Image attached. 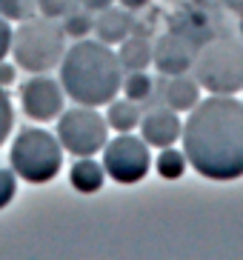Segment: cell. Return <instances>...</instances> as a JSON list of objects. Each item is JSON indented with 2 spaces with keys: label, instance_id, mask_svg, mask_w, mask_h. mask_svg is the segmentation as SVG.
I'll use <instances>...</instances> for the list:
<instances>
[{
  "label": "cell",
  "instance_id": "25",
  "mask_svg": "<svg viewBox=\"0 0 243 260\" xmlns=\"http://www.w3.org/2000/svg\"><path fill=\"white\" fill-rule=\"evenodd\" d=\"M83 9H89V12H100V9H106V6H112L114 0H77Z\"/></svg>",
  "mask_w": 243,
  "mask_h": 260
},
{
  "label": "cell",
  "instance_id": "14",
  "mask_svg": "<svg viewBox=\"0 0 243 260\" xmlns=\"http://www.w3.org/2000/svg\"><path fill=\"white\" fill-rule=\"evenodd\" d=\"M69 180L80 194H95L103 189L106 169H103V163H95L92 157H77V163H72V169H69Z\"/></svg>",
  "mask_w": 243,
  "mask_h": 260
},
{
  "label": "cell",
  "instance_id": "6",
  "mask_svg": "<svg viewBox=\"0 0 243 260\" xmlns=\"http://www.w3.org/2000/svg\"><path fill=\"white\" fill-rule=\"evenodd\" d=\"M57 140L75 157H95L109 140V123L95 106H80L57 115Z\"/></svg>",
  "mask_w": 243,
  "mask_h": 260
},
{
  "label": "cell",
  "instance_id": "5",
  "mask_svg": "<svg viewBox=\"0 0 243 260\" xmlns=\"http://www.w3.org/2000/svg\"><path fill=\"white\" fill-rule=\"evenodd\" d=\"M9 160H12V172L26 183H49L63 166V146L46 129L29 126L17 132Z\"/></svg>",
  "mask_w": 243,
  "mask_h": 260
},
{
  "label": "cell",
  "instance_id": "10",
  "mask_svg": "<svg viewBox=\"0 0 243 260\" xmlns=\"http://www.w3.org/2000/svg\"><path fill=\"white\" fill-rule=\"evenodd\" d=\"M183 135V123L177 117L175 109L169 106H152L140 117V138L149 146H158V149H166V146H175Z\"/></svg>",
  "mask_w": 243,
  "mask_h": 260
},
{
  "label": "cell",
  "instance_id": "13",
  "mask_svg": "<svg viewBox=\"0 0 243 260\" xmlns=\"http://www.w3.org/2000/svg\"><path fill=\"white\" fill-rule=\"evenodd\" d=\"M117 60H120L123 75L126 72H146L152 66V40L143 35H129L117 49Z\"/></svg>",
  "mask_w": 243,
  "mask_h": 260
},
{
  "label": "cell",
  "instance_id": "17",
  "mask_svg": "<svg viewBox=\"0 0 243 260\" xmlns=\"http://www.w3.org/2000/svg\"><path fill=\"white\" fill-rule=\"evenodd\" d=\"M186 166H189V160H186V152H177V149H172V146L160 149L158 160H155L158 175L166 177V180H177V177H183Z\"/></svg>",
  "mask_w": 243,
  "mask_h": 260
},
{
  "label": "cell",
  "instance_id": "11",
  "mask_svg": "<svg viewBox=\"0 0 243 260\" xmlns=\"http://www.w3.org/2000/svg\"><path fill=\"white\" fill-rule=\"evenodd\" d=\"M132 26H135V17H132L129 9H123V6H106V9H100L98 17H95V35L106 46L123 43L132 35Z\"/></svg>",
  "mask_w": 243,
  "mask_h": 260
},
{
  "label": "cell",
  "instance_id": "12",
  "mask_svg": "<svg viewBox=\"0 0 243 260\" xmlns=\"http://www.w3.org/2000/svg\"><path fill=\"white\" fill-rule=\"evenodd\" d=\"M163 100H166L169 109H175L177 115L180 112H192V109L200 103V83L192 75H172L169 83L163 86Z\"/></svg>",
  "mask_w": 243,
  "mask_h": 260
},
{
  "label": "cell",
  "instance_id": "4",
  "mask_svg": "<svg viewBox=\"0 0 243 260\" xmlns=\"http://www.w3.org/2000/svg\"><path fill=\"white\" fill-rule=\"evenodd\" d=\"M192 77L212 94L243 92V40L209 38L195 54Z\"/></svg>",
  "mask_w": 243,
  "mask_h": 260
},
{
  "label": "cell",
  "instance_id": "19",
  "mask_svg": "<svg viewBox=\"0 0 243 260\" xmlns=\"http://www.w3.org/2000/svg\"><path fill=\"white\" fill-rule=\"evenodd\" d=\"M38 9V0H0V15L6 20H26Z\"/></svg>",
  "mask_w": 243,
  "mask_h": 260
},
{
  "label": "cell",
  "instance_id": "26",
  "mask_svg": "<svg viewBox=\"0 0 243 260\" xmlns=\"http://www.w3.org/2000/svg\"><path fill=\"white\" fill-rule=\"evenodd\" d=\"M123 9H129V12H140V9L149 6V0H117Z\"/></svg>",
  "mask_w": 243,
  "mask_h": 260
},
{
  "label": "cell",
  "instance_id": "8",
  "mask_svg": "<svg viewBox=\"0 0 243 260\" xmlns=\"http://www.w3.org/2000/svg\"><path fill=\"white\" fill-rule=\"evenodd\" d=\"M63 83H57L49 75H32L20 86V103L26 117L32 120H54L63 112Z\"/></svg>",
  "mask_w": 243,
  "mask_h": 260
},
{
  "label": "cell",
  "instance_id": "22",
  "mask_svg": "<svg viewBox=\"0 0 243 260\" xmlns=\"http://www.w3.org/2000/svg\"><path fill=\"white\" fill-rule=\"evenodd\" d=\"M77 6V0H38V9L46 17H63Z\"/></svg>",
  "mask_w": 243,
  "mask_h": 260
},
{
  "label": "cell",
  "instance_id": "9",
  "mask_svg": "<svg viewBox=\"0 0 243 260\" xmlns=\"http://www.w3.org/2000/svg\"><path fill=\"white\" fill-rule=\"evenodd\" d=\"M198 49H200V43H195L189 35H183L177 29H169L166 35H160L152 43V63L158 66L160 75H166V77L183 75V72L192 69Z\"/></svg>",
  "mask_w": 243,
  "mask_h": 260
},
{
  "label": "cell",
  "instance_id": "18",
  "mask_svg": "<svg viewBox=\"0 0 243 260\" xmlns=\"http://www.w3.org/2000/svg\"><path fill=\"white\" fill-rule=\"evenodd\" d=\"M95 29V20H92V12L89 9H83L80 3H77L69 15H63V31H66L69 38H86L89 31Z\"/></svg>",
  "mask_w": 243,
  "mask_h": 260
},
{
  "label": "cell",
  "instance_id": "21",
  "mask_svg": "<svg viewBox=\"0 0 243 260\" xmlns=\"http://www.w3.org/2000/svg\"><path fill=\"white\" fill-rule=\"evenodd\" d=\"M12 123H15V112H12V100H9L6 89L0 86V143L9 138L12 132Z\"/></svg>",
  "mask_w": 243,
  "mask_h": 260
},
{
  "label": "cell",
  "instance_id": "3",
  "mask_svg": "<svg viewBox=\"0 0 243 260\" xmlns=\"http://www.w3.org/2000/svg\"><path fill=\"white\" fill-rule=\"evenodd\" d=\"M66 52V31L57 17H26L12 38V54L20 69L43 75L60 66Z\"/></svg>",
  "mask_w": 243,
  "mask_h": 260
},
{
  "label": "cell",
  "instance_id": "23",
  "mask_svg": "<svg viewBox=\"0 0 243 260\" xmlns=\"http://www.w3.org/2000/svg\"><path fill=\"white\" fill-rule=\"evenodd\" d=\"M12 38H15V31H12V26H9L6 17L0 15V60L12 52Z\"/></svg>",
  "mask_w": 243,
  "mask_h": 260
},
{
  "label": "cell",
  "instance_id": "1",
  "mask_svg": "<svg viewBox=\"0 0 243 260\" xmlns=\"http://www.w3.org/2000/svg\"><path fill=\"white\" fill-rule=\"evenodd\" d=\"M189 166L209 180L243 177V100L212 94L192 109L183 126Z\"/></svg>",
  "mask_w": 243,
  "mask_h": 260
},
{
  "label": "cell",
  "instance_id": "2",
  "mask_svg": "<svg viewBox=\"0 0 243 260\" xmlns=\"http://www.w3.org/2000/svg\"><path fill=\"white\" fill-rule=\"evenodd\" d=\"M60 83L63 92L80 106H109L123 83L120 60L106 43L80 38L63 52Z\"/></svg>",
  "mask_w": 243,
  "mask_h": 260
},
{
  "label": "cell",
  "instance_id": "16",
  "mask_svg": "<svg viewBox=\"0 0 243 260\" xmlns=\"http://www.w3.org/2000/svg\"><path fill=\"white\" fill-rule=\"evenodd\" d=\"M152 89H155V80L146 72H126V77H123V83H120V92L129 100L140 103V106L152 103V94H155Z\"/></svg>",
  "mask_w": 243,
  "mask_h": 260
},
{
  "label": "cell",
  "instance_id": "7",
  "mask_svg": "<svg viewBox=\"0 0 243 260\" xmlns=\"http://www.w3.org/2000/svg\"><path fill=\"white\" fill-rule=\"evenodd\" d=\"M103 169L114 183H137L149 175L152 154L143 138H135L129 132H120V138L106 140L103 146Z\"/></svg>",
  "mask_w": 243,
  "mask_h": 260
},
{
  "label": "cell",
  "instance_id": "27",
  "mask_svg": "<svg viewBox=\"0 0 243 260\" xmlns=\"http://www.w3.org/2000/svg\"><path fill=\"white\" fill-rule=\"evenodd\" d=\"M195 3V9H203V12H209L212 6H223V0H192Z\"/></svg>",
  "mask_w": 243,
  "mask_h": 260
},
{
  "label": "cell",
  "instance_id": "15",
  "mask_svg": "<svg viewBox=\"0 0 243 260\" xmlns=\"http://www.w3.org/2000/svg\"><path fill=\"white\" fill-rule=\"evenodd\" d=\"M140 117H143L140 103H135V100H129V98L112 100V103H109L106 123H109V129H114V132H132V129H137Z\"/></svg>",
  "mask_w": 243,
  "mask_h": 260
},
{
  "label": "cell",
  "instance_id": "29",
  "mask_svg": "<svg viewBox=\"0 0 243 260\" xmlns=\"http://www.w3.org/2000/svg\"><path fill=\"white\" fill-rule=\"evenodd\" d=\"M240 35H243V15H240Z\"/></svg>",
  "mask_w": 243,
  "mask_h": 260
},
{
  "label": "cell",
  "instance_id": "20",
  "mask_svg": "<svg viewBox=\"0 0 243 260\" xmlns=\"http://www.w3.org/2000/svg\"><path fill=\"white\" fill-rule=\"evenodd\" d=\"M15 191H17V175L12 169L0 166V209H6L9 203H12Z\"/></svg>",
  "mask_w": 243,
  "mask_h": 260
},
{
  "label": "cell",
  "instance_id": "28",
  "mask_svg": "<svg viewBox=\"0 0 243 260\" xmlns=\"http://www.w3.org/2000/svg\"><path fill=\"white\" fill-rule=\"evenodd\" d=\"M223 6H226L229 12H235L237 17L243 15V0H223Z\"/></svg>",
  "mask_w": 243,
  "mask_h": 260
},
{
  "label": "cell",
  "instance_id": "24",
  "mask_svg": "<svg viewBox=\"0 0 243 260\" xmlns=\"http://www.w3.org/2000/svg\"><path fill=\"white\" fill-rule=\"evenodd\" d=\"M17 80V69L12 63H3L0 60V86H12Z\"/></svg>",
  "mask_w": 243,
  "mask_h": 260
}]
</instances>
